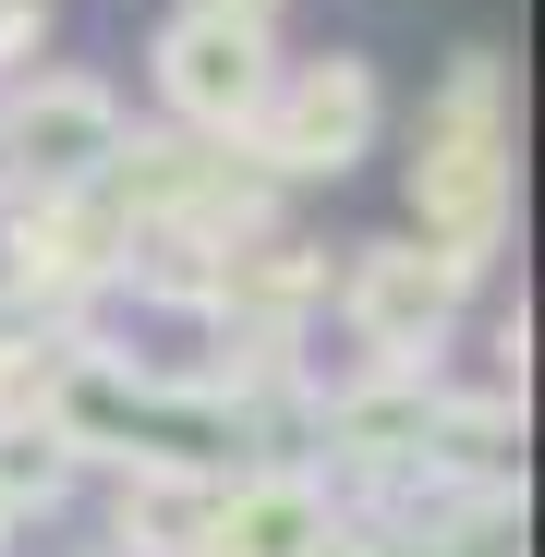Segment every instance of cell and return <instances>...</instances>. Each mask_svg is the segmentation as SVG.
Wrapping results in <instances>:
<instances>
[{
  "label": "cell",
  "instance_id": "cell-1",
  "mask_svg": "<svg viewBox=\"0 0 545 557\" xmlns=\"http://www.w3.org/2000/svg\"><path fill=\"white\" fill-rule=\"evenodd\" d=\"M267 85H280V49H267V13H231V0H195V13L158 25V98L207 134H255Z\"/></svg>",
  "mask_w": 545,
  "mask_h": 557
},
{
  "label": "cell",
  "instance_id": "cell-6",
  "mask_svg": "<svg viewBox=\"0 0 545 557\" xmlns=\"http://www.w3.org/2000/svg\"><path fill=\"white\" fill-rule=\"evenodd\" d=\"M231 13H267V0H231Z\"/></svg>",
  "mask_w": 545,
  "mask_h": 557
},
{
  "label": "cell",
  "instance_id": "cell-4",
  "mask_svg": "<svg viewBox=\"0 0 545 557\" xmlns=\"http://www.w3.org/2000/svg\"><path fill=\"white\" fill-rule=\"evenodd\" d=\"M0 158H13L25 182H85V170H110L122 158V110H110V85H85V73H37L25 85V110L13 134H0Z\"/></svg>",
  "mask_w": 545,
  "mask_h": 557
},
{
  "label": "cell",
  "instance_id": "cell-5",
  "mask_svg": "<svg viewBox=\"0 0 545 557\" xmlns=\"http://www.w3.org/2000/svg\"><path fill=\"white\" fill-rule=\"evenodd\" d=\"M304 533H315L304 485H255L243 509H219V557H304Z\"/></svg>",
  "mask_w": 545,
  "mask_h": 557
},
{
  "label": "cell",
  "instance_id": "cell-3",
  "mask_svg": "<svg viewBox=\"0 0 545 557\" xmlns=\"http://www.w3.org/2000/svg\"><path fill=\"white\" fill-rule=\"evenodd\" d=\"M376 73H363L351 49H327V61H304V73H280V85H267V110H255V134H267V158H280V170H351L363 146H376Z\"/></svg>",
  "mask_w": 545,
  "mask_h": 557
},
{
  "label": "cell",
  "instance_id": "cell-2",
  "mask_svg": "<svg viewBox=\"0 0 545 557\" xmlns=\"http://www.w3.org/2000/svg\"><path fill=\"white\" fill-rule=\"evenodd\" d=\"M485 98H497L485 73L448 85V122H461V134H436L424 170H412V219L448 243V267H485V243L509 231V158H497V134H485Z\"/></svg>",
  "mask_w": 545,
  "mask_h": 557
},
{
  "label": "cell",
  "instance_id": "cell-7",
  "mask_svg": "<svg viewBox=\"0 0 545 557\" xmlns=\"http://www.w3.org/2000/svg\"><path fill=\"white\" fill-rule=\"evenodd\" d=\"M0 533H13V509H0Z\"/></svg>",
  "mask_w": 545,
  "mask_h": 557
}]
</instances>
